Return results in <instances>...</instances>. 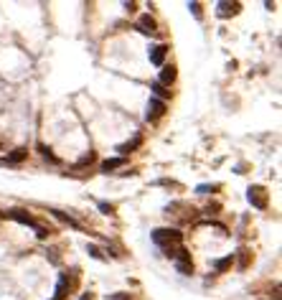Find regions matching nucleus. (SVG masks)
<instances>
[{"mask_svg": "<svg viewBox=\"0 0 282 300\" xmlns=\"http://www.w3.org/2000/svg\"><path fill=\"white\" fill-rule=\"evenodd\" d=\"M231 265H234V254H226V257H221V260L214 262V270H216V272H226Z\"/></svg>", "mask_w": 282, "mask_h": 300, "instance_id": "obj_14", "label": "nucleus"}, {"mask_svg": "<svg viewBox=\"0 0 282 300\" xmlns=\"http://www.w3.org/2000/svg\"><path fill=\"white\" fill-rule=\"evenodd\" d=\"M219 191V183H214V186H198V193H216Z\"/></svg>", "mask_w": 282, "mask_h": 300, "instance_id": "obj_21", "label": "nucleus"}, {"mask_svg": "<svg viewBox=\"0 0 282 300\" xmlns=\"http://www.w3.org/2000/svg\"><path fill=\"white\" fill-rule=\"evenodd\" d=\"M99 211H102V214H114V206H112V204H105V201H102V204H99Z\"/></svg>", "mask_w": 282, "mask_h": 300, "instance_id": "obj_22", "label": "nucleus"}, {"mask_svg": "<svg viewBox=\"0 0 282 300\" xmlns=\"http://www.w3.org/2000/svg\"><path fill=\"white\" fill-rule=\"evenodd\" d=\"M94 158H97V153H94V150H89V153L77 163V168H84V166H89V163H94Z\"/></svg>", "mask_w": 282, "mask_h": 300, "instance_id": "obj_19", "label": "nucleus"}, {"mask_svg": "<svg viewBox=\"0 0 282 300\" xmlns=\"http://www.w3.org/2000/svg\"><path fill=\"white\" fill-rule=\"evenodd\" d=\"M150 89H153L155 99H163V102H166V99L170 97V89H166V87H163V84H158V82H155V84H153Z\"/></svg>", "mask_w": 282, "mask_h": 300, "instance_id": "obj_16", "label": "nucleus"}, {"mask_svg": "<svg viewBox=\"0 0 282 300\" xmlns=\"http://www.w3.org/2000/svg\"><path fill=\"white\" fill-rule=\"evenodd\" d=\"M153 242L158 244V247H170V244H181L183 242V234L178 232V229H155L153 232Z\"/></svg>", "mask_w": 282, "mask_h": 300, "instance_id": "obj_1", "label": "nucleus"}, {"mask_svg": "<svg viewBox=\"0 0 282 300\" xmlns=\"http://www.w3.org/2000/svg\"><path fill=\"white\" fill-rule=\"evenodd\" d=\"M8 219H13V221H18V224H26V227H36V219L26 211V209H10V211L5 214Z\"/></svg>", "mask_w": 282, "mask_h": 300, "instance_id": "obj_5", "label": "nucleus"}, {"mask_svg": "<svg viewBox=\"0 0 282 300\" xmlns=\"http://www.w3.org/2000/svg\"><path fill=\"white\" fill-rule=\"evenodd\" d=\"M82 300H94V295H92V293H84V295H82Z\"/></svg>", "mask_w": 282, "mask_h": 300, "instance_id": "obj_26", "label": "nucleus"}, {"mask_svg": "<svg viewBox=\"0 0 282 300\" xmlns=\"http://www.w3.org/2000/svg\"><path fill=\"white\" fill-rule=\"evenodd\" d=\"M140 145H142V138H140V135H135V138H132L130 143H122V145L117 148V150H120L122 155H130L132 150H135V148H140Z\"/></svg>", "mask_w": 282, "mask_h": 300, "instance_id": "obj_12", "label": "nucleus"}, {"mask_svg": "<svg viewBox=\"0 0 282 300\" xmlns=\"http://www.w3.org/2000/svg\"><path fill=\"white\" fill-rule=\"evenodd\" d=\"M125 163H127L125 158H107L105 163H102V171H105V173H112L114 168H122Z\"/></svg>", "mask_w": 282, "mask_h": 300, "instance_id": "obj_13", "label": "nucleus"}, {"mask_svg": "<svg viewBox=\"0 0 282 300\" xmlns=\"http://www.w3.org/2000/svg\"><path fill=\"white\" fill-rule=\"evenodd\" d=\"M247 199H249V204L254 206V209H259V211H264V209H267V204H270V196H267V188H262V186H252V188L247 191Z\"/></svg>", "mask_w": 282, "mask_h": 300, "instance_id": "obj_3", "label": "nucleus"}, {"mask_svg": "<svg viewBox=\"0 0 282 300\" xmlns=\"http://www.w3.org/2000/svg\"><path fill=\"white\" fill-rule=\"evenodd\" d=\"M239 8H242V3H219V16L221 18H226V16H236L239 13Z\"/></svg>", "mask_w": 282, "mask_h": 300, "instance_id": "obj_11", "label": "nucleus"}, {"mask_svg": "<svg viewBox=\"0 0 282 300\" xmlns=\"http://www.w3.org/2000/svg\"><path fill=\"white\" fill-rule=\"evenodd\" d=\"M28 158V150L26 148H16V150H10V153L3 158V163H8V166H18V163H23Z\"/></svg>", "mask_w": 282, "mask_h": 300, "instance_id": "obj_8", "label": "nucleus"}, {"mask_svg": "<svg viewBox=\"0 0 282 300\" xmlns=\"http://www.w3.org/2000/svg\"><path fill=\"white\" fill-rule=\"evenodd\" d=\"M175 77H178V71H175V66H173V64H170V66H163V71H160V82H158V84L170 87V84L175 82Z\"/></svg>", "mask_w": 282, "mask_h": 300, "instance_id": "obj_10", "label": "nucleus"}, {"mask_svg": "<svg viewBox=\"0 0 282 300\" xmlns=\"http://www.w3.org/2000/svg\"><path fill=\"white\" fill-rule=\"evenodd\" d=\"M166 54H168V46H166V43H158V46H153V49H150V64L160 66L163 59H166Z\"/></svg>", "mask_w": 282, "mask_h": 300, "instance_id": "obj_9", "label": "nucleus"}, {"mask_svg": "<svg viewBox=\"0 0 282 300\" xmlns=\"http://www.w3.org/2000/svg\"><path fill=\"white\" fill-rule=\"evenodd\" d=\"M89 252H92V257H97V260H102V252H99L97 247H89Z\"/></svg>", "mask_w": 282, "mask_h": 300, "instance_id": "obj_25", "label": "nucleus"}, {"mask_svg": "<svg viewBox=\"0 0 282 300\" xmlns=\"http://www.w3.org/2000/svg\"><path fill=\"white\" fill-rule=\"evenodd\" d=\"M175 267L181 275H194V260H191V252L186 247L175 249Z\"/></svg>", "mask_w": 282, "mask_h": 300, "instance_id": "obj_2", "label": "nucleus"}, {"mask_svg": "<svg viewBox=\"0 0 282 300\" xmlns=\"http://www.w3.org/2000/svg\"><path fill=\"white\" fill-rule=\"evenodd\" d=\"M51 214H54V216H56L58 221H64V224H69V227H74V229H77V232H82V229H84V227H82L79 221H74V219H71V216H66L64 211H51Z\"/></svg>", "mask_w": 282, "mask_h": 300, "instance_id": "obj_15", "label": "nucleus"}, {"mask_svg": "<svg viewBox=\"0 0 282 300\" xmlns=\"http://www.w3.org/2000/svg\"><path fill=\"white\" fill-rule=\"evenodd\" d=\"M110 300H138V298H132L130 293H114V295H110Z\"/></svg>", "mask_w": 282, "mask_h": 300, "instance_id": "obj_20", "label": "nucleus"}, {"mask_svg": "<svg viewBox=\"0 0 282 300\" xmlns=\"http://www.w3.org/2000/svg\"><path fill=\"white\" fill-rule=\"evenodd\" d=\"M168 112V107H166V102H163V99H150V102H147V112H145V117L147 120H150V122H155V120H160L163 115H166Z\"/></svg>", "mask_w": 282, "mask_h": 300, "instance_id": "obj_4", "label": "nucleus"}, {"mask_svg": "<svg viewBox=\"0 0 282 300\" xmlns=\"http://www.w3.org/2000/svg\"><path fill=\"white\" fill-rule=\"evenodd\" d=\"M188 8H191V10H194V16H196V18H201V8H203L201 3H191Z\"/></svg>", "mask_w": 282, "mask_h": 300, "instance_id": "obj_23", "label": "nucleus"}, {"mask_svg": "<svg viewBox=\"0 0 282 300\" xmlns=\"http://www.w3.org/2000/svg\"><path fill=\"white\" fill-rule=\"evenodd\" d=\"M135 28H138L140 33H150V36H153V33H158L155 18H150V16H140V18H138V26H135Z\"/></svg>", "mask_w": 282, "mask_h": 300, "instance_id": "obj_6", "label": "nucleus"}, {"mask_svg": "<svg viewBox=\"0 0 282 300\" xmlns=\"http://www.w3.org/2000/svg\"><path fill=\"white\" fill-rule=\"evenodd\" d=\"M71 285H74V282H69V275L64 272L61 277H58V285H56V295H54L51 300H64V298L69 295V290H71Z\"/></svg>", "mask_w": 282, "mask_h": 300, "instance_id": "obj_7", "label": "nucleus"}, {"mask_svg": "<svg viewBox=\"0 0 282 300\" xmlns=\"http://www.w3.org/2000/svg\"><path fill=\"white\" fill-rule=\"evenodd\" d=\"M38 153H41L43 158H46V160H51V163H58V158L51 153V148H46V145H38Z\"/></svg>", "mask_w": 282, "mask_h": 300, "instance_id": "obj_17", "label": "nucleus"}, {"mask_svg": "<svg viewBox=\"0 0 282 300\" xmlns=\"http://www.w3.org/2000/svg\"><path fill=\"white\" fill-rule=\"evenodd\" d=\"M36 232H38V239H46L51 234V229H46V227H36Z\"/></svg>", "mask_w": 282, "mask_h": 300, "instance_id": "obj_24", "label": "nucleus"}, {"mask_svg": "<svg viewBox=\"0 0 282 300\" xmlns=\"http://www.w3.org/2000/svg\"><path fill=\"white\" fill-rule=\"evenodd\" d=\"M249 257H252V252H249V249H239V267H242V270L249 267Z\"/></svg>", "mask_w": 282, "mask_h": 300, "instance_id": "obj_18", "label": "nucleus"}]
</instances>
